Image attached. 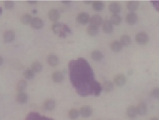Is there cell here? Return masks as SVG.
<instances>
[{
	"mask_svg": "<svg viewBox=\"0 0 159 120\" xmlns=\"http://www.w3.org/2000/svg\"><path fill=\"white\" fill-rule=\"evenodd\" d=\"M85 3H86V4H89V3H91V2H90V1H85Z\"/></svg>",
	"mask_w": 159,
	"mask_h": 120,
	"instance_id": "39",
	"label": "cell"
},
{
	"mask_svg": "<svg viewBox=\"0 0 159 120\" xmlns=\"http://www.w3.org/2000/svg\"><path fill=\"white\" fill-rule=\"evenodd\" d=\"M139 6V3L137 1H128L126 4V7L129 11H132V12H134Z\"/></svg>",
	"mask_w": 159,
	"mask_h": 120,
	"instance_id": "22",
	"label": "cell"
},
{
	"mask_svg": "<svg viewBox=\"0 0 159 120\" xmlns=\"http://www.w3.org/2000/svg\"><path fill=\"white\" fill-rule=\"evenodd\" d=\"M120 43L122 44V46H128L130 45L131 43H132V40H131V37L129 35H126V34H124L121 36L120 38Z\"/></svg>",
	"mask_w": 159,
	"mask_h": 120,
	"instance_id": "25",
	"label": "cell"
},
{
	"mask_svg": "<svg viewBox=\"0 0 159 120\" xmlns=\"http://www.w3.org/2000/svg\"><path fill=\"white\" fill-rule=\"evenodd\" d=\"M122 44L119 41H113L110 43V48L114 52H119L122 51Z\"/></svg>",
	"mask_w": 159,
	"mask_h": 120,
	"instance_id": "20",
	"label": "cell"
},
{
	"mask_svg": "<svg viewBox=\"0 0 159 120\" xmlns=\"http://www.w3.org/2000/svg\"><path fill=\"white\" fill-rule=\"evenodd\" d=\"M52 79L56 83H60L64 80V75L61 72H59V71L54 72L52 73Z\"/></svg>",
	"mask_w": 159,
	"mask_h": 120,
	"instance_id": "16",
	"label": "cell"
},
{
	"mask_svg": "<svg viewBox=\"0 0 159 120\" xmlns=\"http://www.w3.org/2000/svg\"><path fill=\"white\" fill-rule=\"evenodd\" d=\"M30 26H32L34 29H41L43 26V22L40 18L34 17L31 20Z\"/></svg>",
	"mask_w": 159,
	"mask_h": 120,
	"instance_id": "8",
	"label": "cell"
},
{
	"mask_svg": "<svg viewBox=\"0 0 159 120\" xmlns=\"http://www.w3.org/2000/svg\"><path fill=\"white\" fill-rule=\"evenodd\" d=\"M80 115L83 118H89L93 113V109L89 105H84L80 109Z\"/></svg>",
	"mask_w": 159,
	"mask_h": 120,
	"instance_id": "3",
	"label": "cell"
},
{
	"mask_svg": "<svg viewBox=\"0 0 159 120\" xmlns=\"http://www.w3.org/2000/svg\"><path fill=\"white\" fill-rule=\"evenodd\" d=\"M28 4H31V5H35L37 4V1H27Z\"/></svg>",
	"mask_w": 159,
	"mask_h": 120,
	"instance_id": "36",
	"label": "cell"
},
{
	"mask_svg": "<svg viewBox=\"0 0 159 120\" xmlns=\"http://www.w3.org/2000/svg\"><path fill=\"white\" fill-rule=\"evenodd\" d=\"M151 94L154 98L159 99V88H154L151 92Z\"/></svg>",
	"mask_w": 159,
	"mask_h": 120,
	"instance_id": "34",
	"label": "cell"
},
{
	"mask_svg": "<svg viewBox=\"0 0 159 120\" xmlns=\"http://www.w3.org/2000/svg\"><path fill=\"white\" fill-rule=\"evenodd\" d=\"M135 41L140 45H145L149 42V35L145 32H140L135 35Z\"/></svg>",
	"mask_w": 159,
	"mask_h": 120,
	"instance_id": "2",
	"label": "cell"
},
{
	"mask_svg": "<svg viewBox=\"0 0 159 120\" xmlns=\"http://www.w3.org/2000/svg\"><path fill=\"white\" fill-rule=\"evenodd\" d=\"M109 10L110 12H112V14H117L121 11V6L118 3L113 2L109 5Z\"/></svg>",
	"mask_w": 159,
	"mask_h": 120,
	"instance_id": "12",
	"label": "cell"
},
{
	"mask_svg": "<svg viewBox=\"0 0 159 120\" xmlns=\"http://www.w3.org/2000/svg\"><path fill=\"white\" fill-rule=\"evenodd\" d=\"M79 115H80V112L78 110H76V109H72V110H70L69 112H68V117H69V118L72 120H75L78 118V117H79Z\"/></svg>",
	"mask_w": 159,
	"mask_h": 120,
	"instance_id": "27",
	"label": "cell"
},
{
	"mask_svg": "<svg viewBox=\"0 0 159 120\" xmlns=\"http://www.w3.org/2000/svg\"><path fill=\"white\" fill-rule=\"evenodd\" d=\"M48 15H49V18H50V20H51V21H54V22L57 21L59 19V16H60L59 11L56 10V9L50 10V12H49V13H48Z\"/></svg>",
	"mask_w": 159,
	"mask_h": 120,
	"instance_id": "17",
	"label": "cell"
},
{
	"mask_svg": "<svg viewBox=\"0 0 159 120\" xmlns=\"http://www.w3.org/2000/svg\"><path fill=\"white\" fill-rule=\"evenodd\" d=\"M23 75H24L26 79H32L34 77V72L31 69H27L23 72Z\"/></svg>",
	"mask_w": 159,
	"mask_h": 120,
	"instance_id": "30",
	"label": "cell"
},
{
	"mask_svg": "<svg viewBox=\"0 0 159 120\" xmlns=\"http://www.w3.org/2000/svg\"><path fill=\"white\" fill-rule=\"evenodd\" d=\"M27 94H26L25 92H20L18 93L16 95V101L20 104H25L27 102Z\"/></svg>",
	"mask_w": 159,
	"mask_h": 120,
	"instance_id": "10",
	"label": "cell"
},
{
	"mask_svg": "<svg viewBox=\"0 0 159 120\" xmlns=\"http://www.w3.org/2000/svg\"><path fill=\"white\" fill-rule=\"evenodd\" d=\"M1 12H2V9L0 8V14H1Z\"/></svg>",
	"mask_w": 159,
	"mask_h": 120,
	"instance_id": "40",
	"label": "cell"
},
{
	"mask_svg": "<svg viewBox=\"0 0 159 120\" xmlns=\"http://www.w3.org/2000/svg\"><path fill=\"white\" fill-rule=\"evenodd\" d=\"M91 58H92L94 61H100L103 58V52L100 51H94L91 53Z\"/></svg>",
	"mask_w": 159,
	"mask_h": 120,
	"instance_id": "23",
	"label": "cell"
},
{
	"mask_svg": "<svg viewBox=\"0 0 159 120\" xmlns=\"http://www.w3.org/2000/svg\"><path fill=\"white\" fill-rule=\"evenodd\" d=\"M3 62H4V60H3V58H2V57L0 56V65H2Z\"/></svg>",
	"mask_w": 159,
	"mask_h": 120,
	"instance_id": "37",
	"label": "cell"
},
{
	"mask_svg": "<svg viewBox=\"0 0 159 120\" xmlns=\"http://www.w3.org/2000/svg\"><path fill=\"white\" fill-rule=\"evenodd\" d=\"M102 88L103 90H104L105 92H111L114 88V84L111 82V81H104L102 85Z\"/></svg>",
	"mask_w": 159,
	"mask_h": 120,
	"instance_id": "19",
	"label": "cell"
},
{
	"mask_svg": "<svg viewBox=\"0 0 159 120\" xmlns=\"http://www.w3.org/2000/svg\"><path fill=\"white\" fill-rule=\"evenodd\" d=\"M77 21L80 24H87L89 20H90V17L87 12H80L77 15Z\"/></svg>",
	"mask_w": 159,
	"mask_h": 120,
	"instance_id": "6",
	"label": "cell"
},
{
	"mask_svg": "<svg viewBox=\"0 0 159 120\" xmlns=\"http://www.w3.org/2000/svg\"><path fill=\"white\" fill-rule=\"evenodd\" d=\"M15 32L13 30H6L4 33V41L5 43H12L14 39H15Z\"/></svg>",
	"mask_w": 159,
	"mask_h": 120,
	"instance_id": "5",
	"label": "cell"
},
{
	"mask_svg": "<svg viewBox=\"0 0 159 120\" xmlns=\"http://www.w3.org/2000/svg\"><path fill=\"white\" fill-rule=\"evenodd\" d=\"M126 115L128 118H134L137 115V111H136V107L134 105H131L129 106L127 109H126Z\"/></svg>",
	"mask_w": 159,
	"mask_h": 120,
	"instance_id": "18",
	"label": "cell"
},
{
	"mask_svg": "<svg viewBox=\"0 0 159 120\" xmlns=\"http://www.w3.org/2000/svg\"><path fill=\"white\" fill-rule=\"evenodd\" d=\"M87 33L90 36H96V34H98V28L95 27V26H89L88 27V29H87Z\"/></svg>",
	"mask_w": 159,
	"mask_h": 120,
	"instance_id": "29",
	"label": "cell"
},
{
	"mask_svg": "<svg viewBox=\"0 0 159 120\" xmlns=\"http://www.w3.org/2000/svg\"><path fill=\"white\" fill-rule=\"evenodd\" d=\"M55 106H56V103H55V101L52 100V99H48V100H46V101L44 102V103H43V108H44V110H46V111H48L54 110Z\"/></svg>",
	"mask_w": 159,
	"mask_h": 120,
	"instance_id": "13",
	"label": "cell"
},
{
	"mask_svg": "<svg viewBox=\"0 0 159 120\" xmlns=\"http://www.w3.org/2000/svg\"><path fill=\"white\" fill-rule=\"evenodd\" d=\"M5 8L7 10H12L14 7V2L13 1H5Z\"/></svg>",
	"mask_w": 159,
	"mask_h": 120,
	"instance_id": "33",
	"label": "cell"
},
{
	"mask_svg": "<svg viewBox=\"0 0 159 120\" xmlns=\"http://www.w3.org/2000/svg\"><path fill=\"white\" fill-rule=\"evenodd\" d=\"M27 120H52V119L47 118H41L38 114H30V115L28 116Z\"/></svg>",
	"mask_w": 159,
	"mask_h": 120,
	"instance_id": "32",
	"label": "cell"
},
{
	"mask_svg": "<svg viewBox=\"0 0 159 120\" xmlns=\"http://www.w3.org/2000/svg\"><path fill=\"white\" fill-rule=\"evenodd\" d=\"M31 70L33 71L34 73H38V72H42V65L40 63V62H38V61H35V62H34L33 64L31 65Z\"/></svg>",
	"mask_w": 159,
	"mask_h": 120,
	"instance_id": "21",
	"label": "cell"
},
{
	"mask_svg": "<svg viewBox=\"0 0 159 120\" xmlns=\"http://www.w3.org/2000/svg\"><path fill=\"white\" fill-rule=\"evenodd\" d=\"M70 77L72 84L80 95L93 94V86L96 80L92 70L84 58H78L70 63Z\"/></svg>",
	"mask_w": 159,
	"mask_h": 120,
	"instance_id": "1",
	"label": "cell"
},
{
	"mask_svg": "<svg viewBox=\"0 0 159 120\" xmlns=\"http://www.w3.org/2000/svg\"><path fill=\"white\" fill-rule=\"evenodd\" d=\"M33 18L31 17L30 14H25L21 17V22L25 25H28L31 23V20H32Z\"/></svg>",
	"mask_w": 159,
	"mask_h": 120,
	"instance_id": "31",
	"label": "cell"
},
{
	"mask_svg": "<svg viewBox=\"0 0 159 120\" xmlns=\"http://www.w3.org/2000/svg\"><path fill=\"white\" fill-rule=\"evenodd\" d=\"M150 120H159V118H150Z\"/></svg>",
	"mask_w": 159,
	"mask_h": 120,
	"instance_id": "38",
	"label": "cell"
},
{
	"mask_svg": "<svg viewBox=\"0 0 159 120\" xmlns=\"http://www.w3.org/2000/svg\"><path fill=\"white\" fill-rule=\"evenodd\" d=\"M110 21L111 22L112 25L117 26V25H119L120 22H121V17H120L118 14H112L111 17H110Z\"/></svg>",
	"mask_w": 159,
	"mask_h": 120,
	"instance_id": "28",
	"label": "cell"
},
{
	"mask_svg": "<svg viewBox=\"0 0 159 120\" xmlns=\"http://www.w3.org/2000/svg\"><path fill=\"white\" fill-rule=\"evenodd\" d=\"M47 62L50 66H57L59 65V58L56 55H49L47 58Z\"/></svg>",
	"mask_w": 159,
	"mask_h": 120,
	"instance_id": "15",
	"label": "cell"
},
{
	"mask_svg": "<svg viewBox=\"0 0 159 120\" xmlns=\"http://www.w3.org/2000/svg\"><path fill=\"white\" fill-rule=\"evenodd\" d=\"M27 86V83L25 80H20L18 81V83L16 84V89L17 91L20 93V92H24Z\"/></svg>",
	"mask_w": 159,
	"mask_h": 120,
	"instance_id": "24",
	"label": "cell"
},
{
	"mask_svg": "<svg viewBox=\"0 0 159 120\" xmlns=\"http://www.w3.org/2000/svg\"><path fill=\"white\" fill-rule=\"evenodd\" d=\"M103 30L106 34H110L113 30V25L110 20H104L103 22Z\"/></svg>",
	"mask_w": 159,
	"mask_h": 120,
	"instance_id": "11",
	"label": "cell"
},
{
	"mask_svg": "<svg viewBox=\"0 0 159 120\" xmlns=\"http://www.w3.org/2000/svg\"><path fill=\"white\" fill-rule=\"evenodd\" d=\"M151 4L153 5V6L155 7V9L159 12V1H151Z\"/></svg>",
	"mask_w": 159,
	"mask_h": 120,
	"instance_id": "35",
	"label": "cell"
},
{
	"mask_svg": "<svg viewBox=\"0 0 159 120\" xmlns=\"http://www.w3.org/2000/svg\"><path fill=\"white\" fill-rule=\"evenodd\" d=\"M93 4V9L95 11H97V12H100L104 8V4L102 2V1H94L92 3Z\"/></svg>",
	"mask_w": 159,
	"mask_h": 120,
	"instance_id": "26",
	"label": "cell"
},
{
	"mask_svg": "<svg viewBox=\"0 0 159 120\" xmlns=\"http://www.w3.org/2000/svg\"><path fill=\"white\" fill-rule=\"evenodd\" d=\"M113 81L115 83V85L117 86H123L126 82V78L125 75L123 74H117L114 79H113Z\"/></svg>",
	"mask_w": 159,
	"mask_h": 120,
	"instance_id": "7",
	"label": "cell"
},
{
	"mask_svg": "<svg viewBox=\"0 0 159 120\" xmlns=\"http://www.w3.org/2000/svg\"><path fill=\"white\" fill-rule=\"evenodd\" d=\"M136 111H137V114L143 116V115H146L148 112V107L144 103H139L136 107Z\"/></svg>",
	"mask_w": 159,
	"mask_h": 120,
	"instance_id": "14",
	"label": "cell"
},
{
	"mask_svg": "<svg viewBox=\"0 0 159 120\" xmlns=\"http://www.w3.org/2000/svg\"><path fill=\"white\" fill-rule=\"evenodd\" d=\"M89 22H90V26H95V27H97L98 28L103 24V19H102L100 15L96 14L92 18H90Z\"/></svg>",
	"mask_w": 159,
	"mask_h": 120,
	"instance_id": "4",
	"label": "cell"
},
{
	"mask_svg": "<svg viewBox=\"0 0 159 120\" xmlns=\"http://www.w3.org/2000/svg\"><path fill=\"white\" fill-rule=\"evenodd\" d=\"M126 20L129 25H134L138 20V16H137V14L135 12H131L126 14Z\"/></svg>",
	"mask_w": 159,
	"mask_h": 120,
	"instance_id": "9",
	"label": "cell"
}]
</instances>
